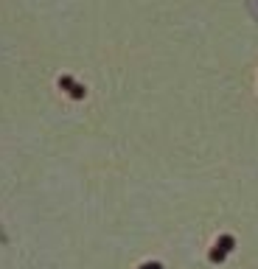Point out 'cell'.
Wrapping results in <instances>:
<instances>
[{"label": "cell", "mask_w": 258, "mask_h": 269, "mask_svg": "<svg viewBox=\"0 0 258 269\" xmlns=\"http://www.w3.org/2000/svg\"><path fill=\"white\" fill-rule=\"evenodd\" d=\"M143 269H160V267H157V264H149V267H143Z\"/></svg>", "instance_id": "cell-1"}]
</instances>
